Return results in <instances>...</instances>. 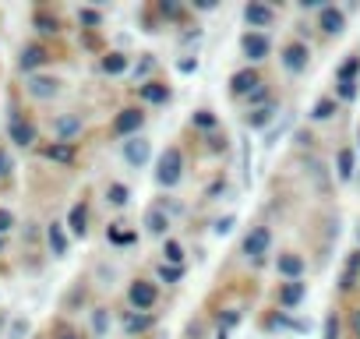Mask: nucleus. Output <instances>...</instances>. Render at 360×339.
I'll return each instance as SVG.
<instances>
[{
  "instance_id": "obj_1",
  "label": "nucleus",
  "mask_w": 360,
  "mask_h": 339,
  "mask_svg": "<svg viewBox=\"0 0 360 339\" xmlns=\"http://www.w3.org/2000/svg\"><path fill=\"white\" fill-rule=\"evenodd\" d=\"M180 174H184V155H180V148H176V145H169V148L159 155L155 181H159V188H176Z\"/></svg>"
},
{
  "instance_id": "obj_2",
  "label": "nucleus",
  "mask_w": 360,
  "mask_h": 339,
  "mask_svg": "<svg viewBox=\"0 0 360 339\" xmlns=\"http://www.w3.org/2000/svg\"><path fill=\"white\" fill-rule=\"evenodd\" d=\"M8 134H11V141H15V145L29 148V145L36 141V124H29L22 113H11V117H8Z\"/></svg>"
},
{
  "instance_id": "obj_3",
  "label": "nucleus",
  "mask_w": 360,
  "mask_h": 339,
  "mask_svg": "<svg viewBox=\"0 0 360 339\" xmlns=\"http://www.w3.org/2000/svg\"><path fill=\"white\" fill-rule=\"evenodd\" d=\"M141 124H145V113H141V110H134V106H127V110H120V113H117V120H113V134H120V138L138 134V131H141Z\"/></svg>"
},
{
  "instance_id": "obj_4",
  "label": "nucleus",
  "mask_w": 360,
  "mask_h": 339,
  "mask_svg": "<svg viewBox=\"0 0 360 339\" xmlns=\"http://www.w3.org/2000/svg\"><path fill=\"white\" fill-rule=\"evenodd\" d=\"M269 244H272L269 226H251L248 237H244V255H248V258H262V255L269 251Z\"/></svg>"
},
{
  "instance_id": "obj_5",
  "label": "nucleus",
  "mask_w": 360,
  "mask_h": 339,
  "mask_svg": "<svg viewBox=\"0 0 360 339\" xmlns=\"http://www.w3.org/2000/svg\"><path fill=\"white\" fill-rule=\"evenodd\" d=\"M155 297H159V293H155V286H152V283H145V279H134V283H131V290H127V300H131V307H134V311H148V307L155 304Z\"/></svg>"
},
{
  "instance_id": "obj_6",
  "label": "nucleus",
  "mask_w": 360,
  "mask_h": 339,
  "mask_svg": "<svg viewBox=\"0 0 360 339\" xmlns=\"http://www.w3.org/2000/svg\"><path fill=\"white\" fill-rule=\"evenodd\" d=\"M307 60H311V53H307L304 43H290V46H283V68H286V71L300 75V71L307 68Z\"/></svg>"
},
{
  "instance_id": "obj_7",
  "label": "nucleus",
  "mask_w": 360,
  "mask_h": 339,
  "mask_svg": "<svg viewBox=\"0 0 360 339\" xmlns=\"http://www.w3.org/2000/svg\"><path fill=\"white\" fill-rule=\"evenodd\" d=\"M258 85H262V78H258L255 68H244V71H237V75L230 78V92H233V96H251Z\"/></svg>"
},
{
  "instance_id": "obj_8",
  "label": "nucleus",
  "mask_w": 360,
  "mask_h": 339,
  "mask_svg": "<svg viewBox=\"0 0 360 339\" xmlns=\"http://www.w3.org/2000/svg\"><path fill=\"white\" fill-rule=\"evenodd\" d=\"M240 50H244L248 60H265V57H269V39H265L262 32H248V36L240 39Z\"/></svg>"
},
{
  "instance_id": "obj_9",
  "label": "nucleus",
  "mask_w": 360,
  "mask_h": 339,
  "mask_svg": "<svg viewBox=\"0 0 360 339\" xmlns=\"http://www.w3.org/2000/svg\"><path fill=\"white\" fill-rule=\"evenodd\" d=\"M304 297H307V283H300V279H293V283H283V286H279V307H286V311H293Z\"/></svg>"
},
{
  "instance_id": "obj_10",
  "label": "nucleus",
  "mask_w": 360,
  "mask_h": 339,
  "mask_svg": "<svg viewBox=\"0 0 360 339\" xmlns=\"http://www.w3.org/2000/svg\"><path fill=\"white\" fill-rule=\"evenodd\" d=\"M148 155H152V145H148L145 138H131V141H124V159H127L131 166H145Z\"/></svg>"
},
{
  "instance_id": "obj_11",
  "label": "nucleus",
  "mask_w": 360,
  "mask_h": 339,
  "mask_svg": "<svg viewBox=\"0 0 360 339\" xmlns=\"http://www.w3.org/2000/svg\"><path fill=\"white\" fill-rule=\"evenodd\" d=\"M318 25H321V32H325V36H339V32L346 29V15H342L339 8H321Z\"/></svg>"
},
{
  "instance_id": "obj_12",
  "label": "nucleus",
  "mask_w": 360,
  "mask_h": 339,
  "mask_svg": "<svg viewBox=\"0 0 360 339\" xmlns=\"http://www.w3.org/2000/svg\"><path fill=\"white\" fill-rule=\"evenodd\" d=\"M272 8H265V4H248L244 8V22L251 25V29H269L272 25Z\"/></svg>"
},
{
  "instance_id": "obj_13",
  "label": "nucleus",
  "mask_w": 360,
  "mask_h": 339,
  "mask_svg": "<svg viewBox=\"0 0 360 339\" xmlns=\"http://www.w3.org/2000/svg\"><path fill=\"white\" fill-rule=\"evenodd\" d=\"M276 269H279V276H286V279L293 283V279H300V272H304V258L293 255V251H286V255H279Z\"/></svg>"
},
{
  "instance_id": "obj_14",
  "label": "nucleus",
  "mask_w": 360,
  "mask_h": 339,
  "mask_svg": "<svg viewBox=\"0 0 360 339\" xmlns=\"http://www.w3.org/2000/svg\"><path fill=\"white\" fill-rule=\"evenodd\" d=\"M46 60H50V53H46L43 46H36V43H32V46H25V50H22L18 68H22V71H36V68H43Z\"/></svg>"
},
{
  "instance_id": "obj_15",
  "label": "nucleus",
  "mask_w": 360,
  "mask_h": 339,
  "mask_svg": "<svg viewBox=\"0 0 360 339\" xmlns=\"http://www.w3.org/2000/svg\"><path fill=\"white\" fill-rule=\"evenodd\" d=\"M57 92H60V82H57V78H39V75H36V78L29 82V96H36V99H53Z\"/></svg>"
},
{
  "instance_id": "obj_16",
  "label": "nucleus",
  "mask_w": 360,
  "mask_h": 339,
  "mask_svg": "<svg viewBox=\"0 0 360 339\" xmlns=\"http://www.w3.org/2000/svg\"><path fill=\"white\" fill-rule=\"evenodd\" d=\"M138 96L145 99V103H169V89L162 85V82H145V85H138Z\"/></svg>"
},
{
  "instance_id": "obj_17",
  "label": "nucleus",
  "mask_w": 360,
  "mask_h": 339,
  "mask_svg": "<svg viewBox=\"0 0 360 339\" xmlns=\"http://www.w3.org/2000/svg\"><path fill=\"white\" fill-rule=\"evenodd\" d=\"M43 155H46V159H53V162L71 166V162H75V145H71V141H53V145H46V148H43Z\"/></svg>"
},
{
  "instance_id": "obj_18",
  "label": "nucleus",
  "mask_w": 360,
  "mask_h": 339,
  "mask_svg": "<svg viewBox=\"0 0 360 339\" xmlns=\"http://www.w3.org/2000/svg\"><path fill=\"white\" fill-rule=\"evenodd\" d=\"M68 226H71V234H75V237H85V234H89V205H85V202H78V205L71 209Z\"/></svg>"
},
{
  "instance_id": "obj_19",
  "label": "nucleus",
  "mask_w": 360,
  "mask_h": 339,
  "mask_svg": "<svg viewBox=\"0 0 360 339\" xmlns=\"http://www.w3.org/2000/svg\"><path fill=\"white\" fill-rule=\"evenodd\" d=\"M53 131H57V141H71L78 131H82V117H57V124H53Z\"/></svg>"
},
{
  "instance_id": "obj_20",
  "label": "nucleus",
  "mask_w": 360,
  "mask_h": 339,
  "mask_svg": "<svg viewBox=\"0 0 360 339\" xmlns=\"http://www.w3.org/2000/svg\"><path fill=\"white\" fill-rule=\"evenodd\" d=\"M145 328H152V314H148V311H131V314H124V332H127V335H138V332H145Z\"/></svg>"
},
{
  "instance_id": "obj_21",
  "label": "nucleus",
  "mask_w": 360,
  "mask_h": 339,
  "mask_svg": "<svg viewBox=\"0 0 360 339\" xmlns=\"http://www.w3.org/2000/svg\"><path fill=\"white\" fill-rule=\"evenodd\" d=\"M145 230L155 234V237H162V234L169 230V216H166L162 209H148V212H145Z\"/></svg>"
},
{
  "instance_id": "obj_22",
  "label": "nucleus",
  "mask_w": 360,
  "mask_h": 339,
  "mask_svg": "<svg viewBox=\"0 0 360 339\" xmlns=\"http://www.w3.org/2000/svg\"><path fill=\"white\" fill-rule=\"evenodd\" d=\"M46 237H50V251H53L57 258H64V255H68V234H64V226H60V223H50Z\"/></svg>"
},
{
  "instance_id": "obj_23",
  "label": "nucleus",
  "mask_w": 360,
  "mask_h": 339,
  "mask_svg": "<svg viewBox=\"0 0 360 339\" xmlns=\"http://www.w3.org/2000/svg\"><path fill=\"white\" fill-rule=\"evenodd\" d=\"M335 174H339V181H353V148H339Z\"/></svg>"
},
{
  "instance_id": "obj_24",
  "label": "nucleus",
  "mask_w": 360,
  "mask_h": 339,
  "mask_svg": "<svg viewBox=\"0 0 360 339\" xmlns=\"http://www.w3.org/2000/svg\"><path fill=\"white\" fill-rule=\"evenodd\" d=\"M272 117H276V106H255L248 110V127H265Z\"/></svg>"
},
{
  "instance_id": "obj_25",
  "label": "nucleus",
  "mask_w": 360,
  "mask_h": 339,
  "mask_svg": "<svg viewBox=\"0 0 360 339\" xmlns=\"http://www.w3.org/2000/svg\"><path fill=\"white\" fill-rule=\"evenodd\" d=\"M106 241H110V244L127 248V244H134V230H124V223H113V226L106 230Z\"/></svg>"
},
{
  "instance_id": "obj_26",
  "label": "nucleus",
  "mask_w": 360,
  "mask_h": 339,
  "mask_svg": "<svg viewBox=\"0 0 360 339\" xmlns=\"http://www.w3.org/2000/svg\"><path fill=\"white\" fill-rule=\"evenodd\" d=\"M103 71H106V75H124V71H127V57H124V53L103 57Z\"/></svg>"
},
{
  "instance_id": "obj_27",
  "label": "nucleus",
  "mask_w": 360,
  "mask_h": 339,
  "mask_svg": "<svg viewBox=\"0 0 360 339\" xmlns=\"http://www.w3.org/2000/svg\"><path fill=\"white\" fill-rule=\"evenodd\" d=\"M356 71H360V57L353 53V57H349V60H346V64L335 71V82H356Z\"/></svg>"
},
{
  "instance_id": "obj_28",
  "label": "nucleus",
  "mask_w": 360,
  "mask_h": 339,
  "mask_svg": "<svg viewBox=\"0 0 360 339\" xmlns=\"http://www.w3.org/2000/svg\"><path fill=\"white\" fill-rule=\"evenodd\" d=\"M311 117L314 120H332L335 117V99H318L314 110H311Z\"/></svg>"
},
{
  "instance_id": "obj_29",
  "label": "nucleus",
  "mask_w": 360,
  "mask_h": 339,
  "mask_svg": "<svg viewBox=\"0 0 360 339\" xmlns=\"http://www.w3.org/2000/svg\"><path fill=\"white\" fill-rule=\"evenodd\" d=\"M127 198H131V191H127L124 184H110V191H106V202H110V205L124 209V205H127Z\"/></svg>"
},
{
  "instance_id": "obj_30",
  "label": "nucleus",
  "mask_w": 360,
  "mask_h": 339,
  "mask_svg": "<svg viewBox=\"0 0 360 339\" xmlns=\"http://www.w3.org/2000/svg\"><path fill=\"white\" fill-rule=\"evenodd\" d=\"M162 255H166L169 265H180V262H184V248H180L176 241H166V244H162Z\"/></svg>"
},
{
  "instance_id": "obj_31",
  "label": "nucleus",
  "mask_w": 360,
  "mask_h": 339,
  "mask_svg": "<svg viewBox=\"0 0 360 339\" xmlns=\"http://www.w3.org/2000/svg\"><path fill=\"white\" fill-rule=\"evenodd\" d=\"M180 276H184V269H180V265H166V262L159 265V279L162 283H176Z\"/></svg>"
},
{
  "instance_id": "obj_32",
  "label": "nucleus",
  "mask_w": 360,
  "mask_h": 339,
  "mask_svg": "<svg viewBox=\"0 0 360 339\" xmlns=\"http://www.w3.org/2000/svg\"><path fill=\"white\" fill-rule=\"evenodd\" d=\"M36 29H39L43 36H53L60 25H57V18H50V15H36Z\"/></svg>"
},
{
  "instance_id": "obj_33",
  "label": "nucleus",
  "mask_w": 360,
  "mask_h": 339,
  "mask_svg": "<svg viewBox=\"0 0 360 339\" xmlns=\"http://www.w3.org/2000/svg\"><path fill=\"white\" fill-rule=\"evenodd\" d=\"M191 124H195V127H216V117H212V110H198V113L191 117Z\"/></svg>"
},
{
  "instance_id": "obj_34",
  "label": "nucleus",
  "mask_w": 360,
  "mask_h": 339,
  "mask_svg": "<svg viewBox=\"0 0 360 339\" xmlns=\"http://www.w3.org/2000/svg\"><path fill=\"white\" fill-rule=\"evenodd\" d=\"M321 339H339V318H335V314L325 318V332H321Z\"/></svg>"
},
{
  "instance_id": "obj_35",
  "label": "nucleus",
  "mask_w": 360,
  "mask_h": 339,
  "mask_svg": "<svg viewBox=\"0 0 360 339\" xmlns=\"http://www.w3.org/2000/svg\"><path fill=\"white\" fill-rule=\"evenodd\" d=\"M339 99L353 103L356 99V82H339Z\"/></svg>"
},
{
  "instance_id": "obj_36",
  "label": "nucleus",
  "mask_w": 360,
  "mask_h": 339,
  "mask_svg": "<svg viewBox=\"0 0 360 339\" xmlns=\"http://www.w3.org/2000/svg\"><path fill=\"white\" fill-rule=\"evenodd\" d=\"M92 325H96V335H103V332H106V325H110V321H106V307H96Z\"/></svg>"
},
{
  "instance_id": "obj_37",
  "label": "nucleus",
  "mask_w": 360,
  "mask_h": 339,
  "mask_svg": "<svg viewBox=\"0 0 360 339\" xmlns=\"http://www.w3.org/2000/svg\"><path fill=\"white\" fill-rule=\"evenodd\" d=\"M237 321H240V311H226V314L219 318V332H230Z\"/></svg>"
},
{
  "instance_id": "obj_38",
  "label": "nucleus",
  "mask_w": 360,
  "mask_h": 339,
  "mask_svg": "<svg viewBox=\"0 0 360 339\" xmlns=\"http://www.w3.org/2000/svg\"><path fill=\"white\" fill-rule=\"evenodd\" d=\"M159 11H162L166 18H176V15H180V4H176V0H159Z\"/></svg>"
},
{
  "instance_id": "obj_39",
  "label": "nucleus",
  "mask_w": 360,
  "mask_h": 339,
  "mask_svg": "<svg viewBox=\"0 0 360 339\" xmlns=\"http://www.w3.org/2000/svg\"><path fill=\"white\" fill-rule=\"evenodd\" d=\"M15 226V216H11V209H0V234H8Z\"/></svg>"
},
{
  "instance_id": "obj_40",
  "label": "nucleus",
  "mask_w": 360,
  "mask_h": 339,
  "mask_svg": "<svg viewBox=\"0 0 360 339\" xmlns=\"http://www.w3.org/2000/svg\"><path fill=\"white\" fill-rule=\"evenodd\" d=\"M25 332H29V321H25V318H18V321L11 325V339H22Z\"/></svg>"
},
{
  "instance_id": "obj_41",
  "label": "nucleus",
  "mask_w": 360,
  "mask_h": 339,
  "mask_svg": "<svg viewBox=\"0 0 360 339\" xmlns=\"http://www.w3.org/2000/svg\"><path fill=\"white\" fill-rule=\"evenodd\" d=\"M176 68H180V75H191V71H198V57H188V60H180Z\"/></svg>"
},
{
  "instance_id": "obj_42",
  "label": "nucleus",
  "mask_w": 360,
  "mask_h": 339,
  "mask_svg": "<svg viewBox=\"0 0 360 339\" xmlns=\"http://www.w3.org/2000/svg\"><path fill=\"white\" fill-rule=\"evenodd\" d=\"M8 174H11V155L0 148V177H8Z\"/></svg>"
},
{
  "instance_id": "obj_43",
  "label": "nucleus",
  "mask_w": 360,
  "mask_h": 339,
  "mask_svg": "<svg viewBox=\"0 0 360 339\" xmlns=\"http://www.w3.org/2000/svg\"><path fill=\"white\" fill-rule=\"evenodd\" d=\"M78 18H82V25H99V11H89V8H85Z\"/></svg>"
},
{
  "instance_id": "obj_44",
  "label": "nucleus",
  "mask_w": 360,
  "mask_h": 339,
  "mask_svg": "<svg viewBox=\"0 0 360 339\" xmlns=\"http://www.w3.org/2000/svg\"><path fill=\"white\" fill-rule=\"evenodd\" d=\"M233 223H237L233 216H226V219H219V223H216V234H219V237H223V234H230V230H233Z\"/></svg>"
},
{
  "instance_id": "obj_45",
  "label": "nucleus",
  "mask_w": 360,
  "mask_h": 339,
  "mask_svg": "<svg viewBox=\"0 0 360 339\" xmlns=\"http://www.w3.org/2000/svg\"><path fill=\"white\" fill-rule=\"evenodd\" d=\"M349 328H353V335L360 339V307L353 311V318H349Z\"/></svg>"
},
{
  "instance_id": "obj_46",
  "label": "nucleus",
  "mask_w": 360,
  "mask_h": 339,
  "mask_svg": "<svg viewBox=\"0 0 360 339\" xmlns=\"http://www.w3.org/2000/svg\"><path fill=\"white\" fill-rule=\"evenodd\" d=\"M148 71H152V57H145V60L134 68V75H148Z\"/></svg>"
},
{
  "instance_id": "obj_47",
  "label": "nucleus",
  "mask_w": 360,
  "mask_h": 339,
  "mask_svg": "<svg viewBox=\"0 0 360 339\" xmlns=\"http://www.w3.org/2000/svg\"><path fill=\"white\" fill-rule=\"evenodd\" d=\"M60 339H82V335H78V332H64Z\"/></svg>"
},
{
  "instance_id": "obj_48",
  "label": "nucleus",
  "mask_w": 360,
  "mask_h": 339,
  "mask_svg": "<svg viewBox=\"0 0 360 339\" xmlns=\"http://www.w3.org/2000/svg\"><path fill=\"white\" fill-rule=\"evenodd\" d=\"M0 248H4V241H0Z\"/></svg>"
},
{
  "instance_id": "obj_49",
  "label": "nucleus",
  "mask_w": 360,
  "mask_h": 339,
  "mask_svg": "<svg viewBox=\"0 0 360 339\" xmlns=\"http://www.w3.org/2000/svg\"><path fill=\"white\" fill-rule=\"evenodd\" d=\"M356 237H360V230H356Z\"/></svg>"
}]
</instances>
